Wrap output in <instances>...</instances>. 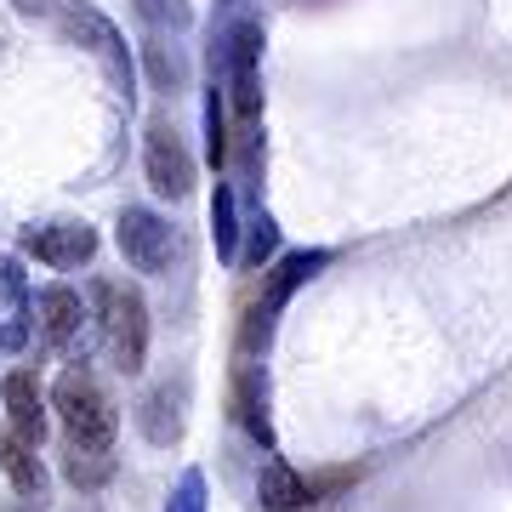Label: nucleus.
<instances>
[{"label":"nucleus","instance_id":"f257e3e1","mask_svg":"<svg viewBox=\"0 0 512 512\" xmlns=\"http://www.w3.org/2000/svg\"><path fill=\"white\" fill-rule=\"evenodd\" d=\"M52 410H57V421H63V433H69V450H109L114 444L120 416H114L103 382H97L86 365H69L63 376H57Z\"/></svg>","mask_w":512,"mask_h":512},{"label":"nucleus","instance_id":"f03ea898","mask_svg":"<svg viewBox=\"0 0 512 512\" xmlns=\"http://www.w3.org/2000/svg\"><path fill=\"white\" fill-rule=\"evenodd\" d=\"M35 313H40L46 342H52L69 365H86V359H92L103 325H97L92 302H86L80 291H69V285H46V291H40V302H35Z\"/></svg>","mask_w":512,"mask_h":512},{"label":"nucleus","instance_id":"7ed1b4c3","mask_svg":"<svg viewBox=\"0 0 512 512\" xmlns=\"http://www.w3.org/2000/svg\"><path fill=\"white\" fill-rule=\"evenodd\" d=\"M92 302H97V325H103V336H109L120 370H126V376L131 370H143V353H148V308H143V296L126 291V285L97 279Z\"/></svg>","mask_w":512,"mask_h":512},{"label":"nucleus","instance_id":"20e7f679","mask_svg":"<svg viewBox=\"0 0 512 512\" xmlns=\"http://www.w3.org/2000/svg\"><path fill=\"white\" fill-rule=\"evenodd\" d=\"M325 262H330V251H291V256H279V268L268 274L262 296H256L251 313H245V336H239V342H245V353H256L268 336H274L279 308H285V302H291V296L302 291V285H308V279L319 274Z\"/></svg>","mask_w":512,"mask_h":512},{"label":"nucleus","instance_id":"39448f33","mask_svg":"<svg viewBox=\"0 0 512 512\" xmlns=\"http://www.w3.org/2000/svg\"><path fill=\"white\" fill-rule=\"evenodd\" d=\"M222 80H228L234 109L245 114V120H256V109H262V23H234V29H228Z\"/></svg>","mask_w":512,"mask_h":512},{"label":"nucleus","instance_id":"423d86ee","mask_svg":"<svg viewBox=\"0 0 512 512\" xmlns=\"http://www.w3.org/2000/svg\"><path fill=\"white\" fill-rule=\"evenodd\" d=\"M57 23H63V35H69L74 46H86V52L109 69V80L131 103V52H126V40H120V29H114L109 18H97L92 6H80V12H69V18H57Z\"/></svg>","mask_w":512,"mask_h":512},{"label":"nucleus","instance_id":"0eeeda50","mask_svg":"<svg viewBox=\"0 0 512 512\" xmlns=\"http://www.w3.org/2000/svg\"><path fill=\"white\" fill-rule=\"evenodd\" d=\"M18 245L46 268H80L97 256V228L92 222H40V228H23Z\"/></svg>","mask_w":512,"mask_h":512},{"label":"nucleus","instance_id":"6e6552de","mask_svg":"<svg viewBox=\"0 0 512 512\" xmlns=\"http://www.w3.org/2000/svg\"><path fill=\"white\" fill-rule=\"evenodd\" d=\"M171 251H177L171 222L154 217L148 205H131L126 217H120V256H126L137 274H160V268H171Z\"/></svg>","mask_w":512,"mask_h":512},{"label":"nucleus","instance_id":"1a4fd4ad","mask_svg":"<svg viewBox=\"0 0 512 512\" xmlns=\"http://www.w3.org/2000/svg\"><path fill=\"white\" fill-rule=\"evenodd\" d=\"M143 165H148V183H154V194H165V200H183L188 188H194V160H188L183 137L165 126V120H154V126H148Z\"/></svg>","mask_w":512,"mask_h":512},{"label":"nucleus","instance_id":"9d476101","mask_svg":"<svg viewBox=\"0 0 512 512\" xmlns=\"http://www.w3.org/2000/svg\"><path fill=\"white\" fill-rule=\"evenodd\" d=\"M0 404H6V416H12V439L35 450V444L46 439V399H40L35 370H12L6 387H0Z\"/></svg>","mask_w":512,"mask_h":512},{"label":"nucleus","instance_id":"9b49d317","mask_svg":"<svg viewBox=\"0 0 512 512\" xmlns=\"http://www.w3.org/2000/svg\"><path fill=\"white\" fill-rule=\"evenodd\" d=\"M256 501H262L268 512H296V507L313 501V484L302 473H291L285 461H268V467L256 473Z\"/></svg>","mask_w":512,"mask_h":512},{"label":"nucleus","instance_id":"f8f14e48","mask_svg":"<svg viewBox=\"0 0 512 512\" xmlns=\"http://www.w3.org/2000/svg\"><path fill=\"white\" fill-rule=\"evenodd\" d=\"M137 427H143L148 444H177L183 439V399L171 387H154L143 404H137Z\"/></svg>","mask_w":512,"mask_h":512},{"label":"nucleus","instance_id":"ddd939ff","mask_svg":"<svg viewBox=\"0 0 512 512\" xmlns=\"http://www.w3.org/2000/svg\"><path fill=\"white\" fill-rule=\"evenodd\" d=\"M239 421L251 427V439L256 444H274V427H268V382H262V370L245 365L239 370Z\"/></svg>","mask_w":512,"mask_h":512},{"label":"nucleus","instance_id":"4468645a","mask_svg":"<svg viewBox=\"0 0 512 512\" xmlns=\"http://www.w3.org/2000/svg\"><path fill=\"white\" fill-rule=\"evenodd\" d=\"M0 467H6V478H12V490H18L23 501H40V495H46V467H40V456L29 444L6 439L0 444Z\"/></svg>","mask_w":512,"mask_h":512},{"label":"nucleus","instance_id":"2eb2a0df","mask_svg":"<svg viewBox=\"0 0 512 512\" xmlns=\"http://www.w3.org/2000/svg\"><path fill=\"white\" fill-rule=\"evenodd\" d=\"M211 239H217V256L222 262H239V200H234V188L217 183V194H211Z\"/></svg>","mask_w":512,"mask_h":512},{"label":"nucleus","instance_id":"dca6fc26","mask_svg":"<svg viewBox=\"0 0 512 512\" xmlns=\"http://www.w3.org/2000/svg\"><path fill=\"white\" fill-rule=\"evenodd\" d=\"M63 478H69L74 490L109 484L114 478V450H69V456H63Z\"/></svg>","mask_w":512,"mask_h":512},{"label":"nucleus","instance_id":"f3484780","mask_svg":"<svg viewBox=\"0 0 512 512\" xmlns=\"http://www.w3.org/2000/svg\"><path fill=\"white\" fill-rule=\"evenodd\" d=\"M274 251H279V222L268 217V211H256V222H251V245H245V256H239V262L262 268V262H268Z\"/></svg>","mask_w":512,"mask_h":512},{"label":"nucleus","instance_id":"a211bd4d","mask_svg":"<svg viewBox=\"0 0 512 512\" xmlns=\"http://www.w3.org/2000/svg\"><path fill=\"white\" fill-rule=\"evenodd\" d=\"M205 154H211V165L228 160V137H222V97H217V80H211V92H205Z\"/></svg>","mask_w":512,"mask_h":512},{"label":"nucleus","instance_id":"6ab92c4d","mask_svg":"<svg viewBox=\"0 0 512 512\" xmlns=\"http://www.w3.org/2000/svg\"><path fill=\"white\" fill-rule=\"evenodd\" d=\"M165 512H205V473L200 467H188V473L177 478V490H171Z\"/></svg>","mask_w":512,"mask_h":512},{"label":"nucleus","instance_id":"aec40b11","mask_svg":"<svg viewBox=\"0 0 512 512\" xmlns=\"http://www.w3.org/2000/svg\"><path fill=\"white\" fill-rule=\"evenodd\" d=\"M0 291H6V302H12V308H29V279H23V268L18 262H12V256H6V262H0Z\"/></svg>","mask_w":512,"mask_h":512},{"label":"nucleus","instance_id":"412c9836","mask_svg":"<svg viewBox=\"0 0 512 512\" xmlns=\"http://www.w3.org/2000/svg\"><path fill=\"white\" fill-rule=\"evenodd\" d=\"M23 18H69V12H80L86 0H12Z\"/></svg>","mask_w":512,"mask_h":512},{"label":"nucleus","instance_id":"4be33fe9","mask_svg":"<svg viewBox=\"0 0 512 512\" xmlns=\"http://www.w3.org/2000/svg\"><path fill=\"white\" fill-rule=\"evenodd\" d=\"M143 12L154 23H188V6L183 0H143Z\"/></svg>","mask_w":512,"mask_h":512},{"label":"nucleus","instance_id":"5701e85b","mask_svg":"<svg viewBox=\"0 0 512 512\" xmlns=\"http://www.w3.org/2000/svg\"><path fill=\"white\" fill-rule=\"evenodd\" d=\"M23 342H29V325H23V319H12V325H0V348H6V353H18Z\"/></svg>","mask_w":512,"mask_h":512},{"label":"nucleus","instance_id":"b1692460","mask_svg":"<svg viewBox=\"0 0 512 512\" xmlns=\"http://www.w3.org/2000/svg\"><path fill=\"white\" fill-rule=\"evenodd\" d=\"M12 512H40V501H18V507H12Z\"/></svg>","mask_w":512,"mask_h":512},{"label":"nucleus","instance_id":"393cba45","mask_svg":"<svg viewBox=\"0 0 512 512\" xmlns=\"http://www.w3.org/2000/svg\"><path fill=\"white\" fill-rule=\"evenodd\" d=\"M69 512H103V507H97V501H80V507H69Z\"/></svg>","mask_w":512,"mask_h":512}]
</instances>
